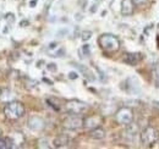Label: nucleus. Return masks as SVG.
<instances>
[{
	"mask_svg": "<svg viewBox=\"0 0 159 149\" xmlns=\"http://www.w3.org/2000/svg\"><path fill=\"white\" fill-rule=\"evenodd\" d=\"M98 43L100 48L108 51V53H115L120 49V41L119 38L110 33H104L99 37Z\"/></svg>",
	"mask_w": 159,
	"mask_h": 149,
	"instance_id": "nucleus-1",
	"label": "nucleus"
},
{
	"mask_svg": "<svg viewBox=\"0 0 159 149\" xmlns=\"http://www.w3.org/2000/svg\"><path fill=\"white\" fill-rule=\"evenodd\" d=\"M4 114L10 120H18L25 115V106L20 101H10L5 105Z\"/></svg>",
	"mask_w": 159,
	"mask_h": 149,
	"instance_id": "nucleus-2",
	"label": "nucleus"
},
{
	"mask_svg": "<svg viewBox=\"0 0 159 149\" xmlns=\"http://www.w3.org/2000/svg\"><path fill=\"white\" fill-rule=\"evenodd\" d=\"M158 139H159V132L155 127L148 126V127H146L141 133V143L143 146L149 147L152 144L157 143Z\"/></svg>",
	"mask_w": 159,
	"mask_h": 149,
	"instance_id": "nucleus-3",
	"label": "nucleus"
},
{
	"mask_svg": "<svg viewBox=\"0 0 159 149\" xmlns=\"http://www.w3.org/2000/svg\"><path fill=\"white\" fill-rule=\"evenodd\" d=\"M67 113L70 114H75V115H81V114H85L87 110H88V105L86 103L77 100V99H72V100H69L65 105Z\"/></svg>",
	"mask_w": 159,
	"mask_h": 149,
	"instance_id": "nucleus-4",
	"label": "nucleus"
},
{
	"mask_svg": "<svg viewBox=\"0 0 159 149\" xmlns=\"http://www.w3.org/2000/svg\"><path fill=\"white\" fill-rule=\"evenodd\" d=\"M115 119H116L118 124L127 126L129 124H131L132 120H133V111L127 106L120 108L115 114Z\"/></svg>",
	"mask_w": 159,
	"mask_h": 149,
	"instance_id": "nucleus-5",
	"label": "nucleus"
},
{
	"mask_svg": "<svg viewBox=\"0 0 159 149\" xmlns=\"http://www.w3.org/2000/svg\"><path fill=\"white\" fill-rule=\"evenodd\" d=\"M62 126L66 129H71V131H74V129H78L83 126V119L78 115L72 114V115L67 116V118L62 121Z\"/></svg>",
	"mask_w": 159,
	"mask_h": 149,
	"instance_id": "nucleus-6",
	"label": "nucleus"
},
{
	"mask_svg": "<svg viewBox=\"0 0 159 149\" xmlns=\"http://www.w3.org/2000/svg\"><path fill=\"white\" fill-rule=\"evenodd\" d=\"M103 122V119L102 116L99 115H92V116H88V118L83 119V126H86L87 128H95V127H99Z\"/></svg>",
	"mask_w": 159,
	"mask_h": 149,
	"instance_id": "nucleus-7",
	"label": "nucleus"
},
{
	"mask_svg": "<svg viewBox=\"0 0 159 149\" xmlns=\"http://www.w3.org/2000/svg\"><path fill=\"white\" fill-rule=\"evenodd\" d=\"M28 126L33 131H42L44 126H46V124H44V120L39 118V116H32L28 120Z\"/></svg>",
	"mask_w": 159,
	"mask_h": 149,
	"instance_id": "nucleus-8",
	"label": "nucleus"
},
{
	"mask_svg": "<svg viewBox=\"0 0 159 149\" xmlns=\"http://www.w3.org/2000/svg\"><path fill=\"white\" fill-rule=\"evenodd\" d=\"M10 141H11V146L12 148H22L25 144V137L21 132H14L10 136Z\"/></svg>",
	"mask_w": 159,
	"mask_h": 149,
	"instance_id": "nucleus-9",
	"label": "nucleus"
},
{
	"mask_svg": "<svg viewBox=\"0 0 159 149\" xmlns=\"http://www.w3.org/2000/svg\"><path fill=\"white\" fill-rule=\"evenodd\" d=\"M135 11V3L133 0H123L121 1V14L124 16H130Z\"/></svg>",
	"mask_w": 159,
	"mask_h": 149,
	"instance_id": "nucleus-10",
	"label": "nucleus"
},
{
	"mask_svg": "<svg viewBox=\"0 0 159 149\" xmlns=\"http://www.w3.org/2000/svg\"><path fill=\"white\" fill-rule=\"evenodd\" d=\"M141 60H142V56L138 53H127L125 54V57H124V61L130 65H137Z\"/></svg>",
	"mask_w": 159,
	"mask_h": 149,
	"instance_id": "nucleus-11",
	"label": "nucleus"
},
{
	"mask_svg": "<svg viewBox=\"0 0 159 149\" xmlns=\"http://www.w3.org/2000/svg\"><path fill=\"white\" fill-rule=\"evenodd\" d=\"M90 137L93 138V139H103L105 137V131L100 126L99 127H95V128H92V131L90 132Z\"/></svg>",
	"mask_w": 159,
	"mask_h": 149,
	"instance_id": "nucleus-12",
	"label": "nucleus"
},
{
	"mask_svg": "<svg viewBox=\"0 0 159 149\" xmlns=\"http://www.w3.org/2000/svg\"><path fill=\"white\" fill-rule=\"evenodd\" d=\"M69 144V137L66 134H60L54 139V147L55 148H62Z\"/></svg>",
	"mask_w": 159,
	"mask_h": 149,
	"instance_id": "nucleus-13",
	"label": "nucleus"
},
{
	"mask_svg": "<svg viewBox=\"0 0 159 149\" xmlns=\"http://www.w3.org/2000/svg\"><path fill=\"white\" fill-rule=\"evenodd\" d=\"M76 67H77V69L81 71V72L85 75V77H86L87 80H90V81H94V75H93V73H92L91 71L88 70L86 66H83V65H76Z\"/></svg>",
	"mask_w": 159,
	"mask_h": 149,
	"instance_id": "nucleus-14",
	"label": "nucleus"
},
{
	"mask_svg": "<svg viewBox=\"0 0 159 149\" xmlns=\"http://www.w3.org/2000/svg\"><path fill=\"white\" fill-rule=\"evenodd\" d=\"M11 141L9 137L6 138H0V149H11Z\"/></svg>",
	"mask_w": 159,
	"mask_h": 149,
	"instance_id": "nucleus-15",
	"label": "nucleus"
},
{
	"mask_svg": "<svg viewBox=\"0 0 159 149\" xmlns=\"http://www.w3.org/2000/svg\"><path fill=\"white\" fill-rule=\"evenodd\" d=\"M80 55L81 57H88L91 55V49H90V45H83L81 49H80Z\"/></svg>",
	"mask_w": 159,
	"mask_h": 149,
	"instance_id": "nucleus-16",
	"label": "nucleus"
},
{
	"mask_svg": "<svg viewBox=\"0 0 159 149\" xmlns=\"http://www.w3.org/2000/svg\"><path fill=\"white\" fill-rule=\"evenodd\" d=\"M153 75H154L155 85L159 87V62H157L154 66H153Z\"/></svg>",
	"mask_w": 159,
	"mask_h": 149,
	"instance_id": "nucleus-17",
	"label": "nucleus"
},
{
	"mask_svg": "<svg viewBox=\"0 0 159 149\" xmlns=\"http://www.w3.org/2000/svg\"><path fill=\"white\" fill-rule=\"evenodd\" d=\"M15 20H16V18H15V15H14V14H6V16H5V21L8 22V26H9V27L15 23ZM10 28H11V27H10Z\"/></svg>",
	"mask_w": 159,
	"mask_h": 149,
	"instance_id": "nucleus-18",
	"label": "nucleus"
},
{
	"mask_svg": "<svg viewBox=\"0 0 159 149\" xmlns=\"http://www.w3.org/2000/svg\"><path fill=\"white\" fill-rule=\"evenodd\" d=\"M91 37H92V32L91 31H83L81 33V38H82V41H88V39H91Z\"/></svg>",
	"mask_w": 159,
	"mask_h": 149,
	"instance_id": "nucleus-19",
	"label": "nucleus"
},
{
	"mask_svg": "<svg viewBox=\"0 0 159 149\" xmlns=\"http://www.w3.org/2000/svg\"><path fill=\"white\" fill-rule=\"evenodd\" d=\"M38 148H50V146L48 144V141L46 138H43V139H39L38 141Z\"/></svg>",
	"mask_w": 159,
	"mask_h": 149,
	"instance_id": "nucleus-20",
	"label": "nucleus"
},
{
	"mask_svg": "<svg viewBox=\"0 0 159 149\" xmlns=\"http://www.w3.org/2000/svg\"><path fill=\"white\" fill-rule=\"evenodd\" d=\"M47 69H48L49 71H52V72H55V71L58 70V67H56V65H55V64H49L48 66H47Z\"/></svg>",
	"mask_w": 159,
	"mask_h": 149,
	"instance_id": "nucleus-21",
	"label": "nucleus"
},
{
	"mask_svg": "<svg viewBox=\"0 0 159 149\" xmlns=\"http://www.w3.org/2000/svg\"><path fill=\"white\" fill-rule=\"evenodd\" d=\"M77 77H78V75L76 73V72H70V73H69V78H70V80H76Z\"/></svg>",
	"mask_w": 159,
	"mask_h": 149,
	"instance_id": "nucleus-22",
	"label": "nucleus"
},
{
	"mask_svg": "<svg viewBox=\"0 0 159 149\" xmlns=\"http://www.w3.org/2000/svg\"><path fill=\"white\" fill-rule=\"evenodd\" d=\"M147 0H133V3H135V5H142L144 4Z\"/></svg>",
	"mask_w": 159,
	"mask_h": 149,
	"instance_id": "nucleus-23",
	"label": "nucleus"
},
{
	"mask_svg": "<svg viewBox=\"0 0 159 149\" xmlns=\"http://www.w3.org/2000/svg\"><path fill=\"white\" fill-rule=\"evenodd\" d=\"M37 1H38V0H31V1H29V6H31V8H34Z\"/></svg>",
	"mask_w": 159,
	"mask_h": 149,
	"instance_id": "nucleus-24",
	"label": "nucleus"
},
{
	"mask_svg": "<svg viewBox=\"0 0 159 149\" xmlns=\"http://www.w3.org/2000/svg\"><path fill=\"white\" fill-rule=\"evenodd\" d=\"M1 134H3V132H1V129H0V138H1Z\"/></svg>",
	"mask_w": 159,
	"mask_h": 149,
	"instance_id": "nucleus-25",
	"label": "nucleus"
},
{
	"mask_svg": "<svg viewBox=\"0 0 159 149\" xmlns=\"http://www.w3.org/2000/svg\"><path fill=\"white\" fill-rule=\"evenodd\" d=\"M1 93H3V90H1V88H0V95H1Z\"/></svg>",
	"mask_w": 159,
	"mask_h": 149,
	"instance_id": "nucleus-26",
	"label": "nucleus"
},
{
	"mask_svg": "<svg viewBox=\"0 0 159 149\" xmlns=\"http://www.w3.org/2000/svg\"><path fill=\"white\" fill-rule=\"evenodd\" d=\"M158 31H159V24H158Z\"/></svg>",
	"mask_w": 159,
	"mask_h": 149,
	"instance_id": "nucleus-27",
	"label": "nucleus"
}]
</instances>
